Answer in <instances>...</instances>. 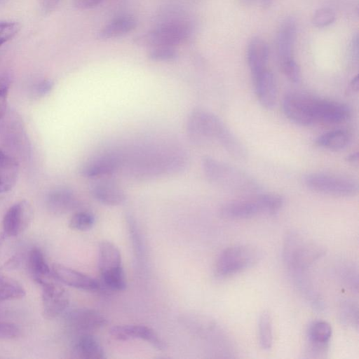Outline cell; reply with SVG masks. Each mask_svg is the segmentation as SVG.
Returning <instances> with one entry per match:
<instances>
[{"instance_id": "cell-45", "label": "cell", "mask_w": 359, "mask_h": 359, "mask_svg": "<svg viewBox=\"0 0 359 359\" xmlns=\"http://www.w3.org/2000/svg\"><path fill=\"white\" fill-rule=\"evenodd\" d=\"M272 1L273 0H262V6L263 8H266L271 5Z\"/></svg>"}, {"instance_id": "cell-14", "label": "cell", "mask_w": 359, "mask_h": 359, "mask_svg": "<svg viewBox=\"0 0 359 359\" xmlns=\"http://www.w3.org/2000/svg\"><path fill=\"white\" fill-rule=\"evenodd\" d=\"M109 334L112 338L118 341H126L133 339L144 340L159 351H163L167 347L165 342L156 332L145 325H115L110 328Z\"/></svg>"}, {"instance_id": "cell-38", "label": "cell", "mask_w": 359, "mask_h": 359, "mask_svg": "<svg viewBox=\"0 0 359 359\" xmlns=\"http://www.w3.org/2000/svg\"><path fill=\"white\" fill-rule=\"evenodd\" d=\"M20 333L19 327L13 323L0 322V339L15 338Z\"/></svg>"}, {"instance_id": "cell-33", "label": "cell", "mask_w": 359, "mask_h": 359, "mask_svg": "<svg viewBox=\"0 0 359 359\" xmlns=\"http://www.w3.org/2000/svg\"><path fill=\"white\" fill-rule=\"evenodd\" d=\"M95 222L94 215L88 211H78L70 218L69 226L76 231H87L90 229Z\"/></svg>"}, {"instance_id": "cell-29", "label": "cell", "mask_w": 359, "mask_h": 359, "mask_svg": "<svg viewBox=\"0 0 359 359\" xmlns=\"http://www.w3.org/2000/svg\"><path fill=\"white\" fill-rule=\"evenodd\" d=\"M258 338L260 347L269 350L273 344L272 320L268 311H263L258 319Z\"/></svg>"}, {"instance_id": "cell-18", "label": "cell", "mask_w": 359, "mask_h": 359, "mask_svg": "<svg viewBox=\"0 0 359 359\" xmlns=\"http://www.w3.org/2000/svg\"><path fill=\"white\" fill-rule=\"evenodd\" d=\"M219 212L223 217L231 219H248L264 215L257 196L252 199L236 200L225 203L222 205Z\"/></svg>"}, {"instance_id": "cell-40", "label": "cell", "mask_w": 359, "mask_h": 359, "mask_svg": "<svg viewBox=\"0 0 359 359\" xmlns=\"http://www.w3.org/2000/svg\"><path fill=\"white\" fill-rule=\"evenodd\" d=\"M103 0H73L74 6L80 10H87L96 7Z\"/></svg>"}, {"instance_id": "cell-19", "label": "cell", "mask_w": 359, "mask_h": 359, "mask_svg": "<svg viewBox=\"0 0 359 359\" xmlns=\"http://www.w3.org/2000/svg\"><path fill=\"white\" fill-rule=\"evenodd\" d=\"M92 196L102 204L116 206L123 204L126 196L116 183L106 179H100L90 187Z\"/></svg>"}, {"instance_id": "cell-46", "label": "cell", "mask_w": 359, "mask_h": 359, "mask_svg": "<svg viewBox=\"0 0 359 359\" xmlns=\"http://www.w3.org/2000/svg\"><path fill=\"white\" fill-rule=\"evenodd\" d=\"M1 243V242H0Z\"/></svg>"}, {"instance_id": "cell-25", "label": "cell", "mask_w": 359, "mask_h": 359, "mask_svg": "<svg viewBox=\"0 0 359 359\" xmlns=\"http://www.w3.org/2000/svg\"><path fill=\"white\" fill-rule=\"evenodd\" d=\"M137 26L135 18L129 15L118 16L107 23L98 33L101 39H111L125 35Z\"/></svg>"}, {"instance_id": "cell-23", "label": "cell", "mask_w": 359, "mask_h": 359, "mask_svg": "<svg viewBox=\"0 0 359 359\" xmlns=\"http://www.w3.org/2000/svg\"><path fill=\"white\" fill-rule=\"evenodd\" d=\"M267 43L259 37H254L250 41L247 50V61L252 77L266 68L269 59Z\"/></svg>"}, {"instance_id": "cell-11", "label": "cell", "mask_w": 359, "mask_h": 359, "mask_svg": "<svg viewBox=\"0 0 359 359\" xmlns=\"http://www.w3.org/2000/svg\"><path fill=\"white\" fill-rule=\"evenodd\" d=\"M65 325L77 334L91 333L108 323L106 317L99 311L88 308L75 309L65 316Z\"/></svg>"}, {"instance_id": "cell-36", "label": "cell", "mask_w": 359, "mask_h": 359, "mask_svg": "<svg viewBox=\"0 0 359 359\" xmlns=\"http://www.w3.org/2000/svg\"><path fill=\"white\" fill-rule=\"evenodd\" d=\"M20 25L16 22H0V46L12 39L20 31Z\"/></svg>"}, {"instance_id": "cell-4", "label": "cell", "mask_w": 359, "mask_h": 359, "mask_svg": "<svg viewBox=\"0 0 359 359\" xmlns=\"http://www.w3.org/2000/svg\"><path fill=\"white\" fill-rule=\"evenodd\" d=\"M325 252L323 247L299 231H290L283 241V259L290 273L306 271Z\"/></svg>"}, {"instance_id": "cell-7", "label": "cell", "mask_w": 359, "mask_h": 359, "mask_svg": "<svg viewBox=\"0 0 359 359\" xmlns=\"http://www.w3.org/2000/svg\"><path fill=\"white\" fill-rule=\"evenodd\" d=\"M320 97L292 92L286 94L283 100V110L292 123L308 126L318 123Z\"/></svg>"}, {"instance_id": "cell-9", "label": "cell", "mask_w": 359, "mask_h": 359, "mask_svg": "<svg viewBox=\"0 0 359 359\" xmlns=\"http://www.w3.org/2000/svg\"><path fill=\"white\" fill-rule=\"evenodd\" d=\"M189 35L187 25L181 22L161 25L134 39L135 44L144 47L175 46L184 41Z\"/></svg>"}, {"instance_id": "cell-22", "label": "cell", "mask_w": 359, "mask_h": 359, "mask_svg": "<svg viewBox=\"0 0 359 359\" xmlns=\"http://www.w3.org/2000/svg\"><path fill=\"white\" fill-rule=\"evenodd\" d=\"M73 352L82 359H104V350L98 339L91 333L77 334L72 346Z\"/></svg>"}, {"instance_id": "cell-27", "label": "cell", "mask_w": 359, "mask_h": 359, "mask_svg": "<svg viewBox=\"0 0 359 359\" xmlns=\"http://www.w3.org/2000/svg\"><path fill=\"white\" fill-rule=\"evenodd\" d=\"M28 265L34 280L38 283L52 276L50 269L43 252L37 248H34L29 251Z\"/></svg>"}, {"instance_id": "cell-31", "label": "cell", "mask_w": 359, "mask_h": 359, "mask_svg": "<svg viewBox=\"0 0 359 359\" xmlns=\"http://www.w3.org/2000/svg\"><path fill=\"white\" fill-rule=\"evenodd\" d=\"M257 197L262 205L264 215H273L278 213L284 204L283 197L278 194L259 193Z\"/></svg>"}, {"instance_id": "cell-28", "label": "cell", "mask_w": 359, "mask_h": 359, "mask_svg": "<svg viewBox=\"0 0 359 359\" xmlns=\"http://www.w3.org/2000/svg\"><path fill=\"white\" fill-rule=\"evenodd\" d=\"M25 295L22 285L13 278L0 274V302L20 299Z\"/></svg>"}, {"instance_id": "cell-15", "label": "cell", "mask_w": 359, "mask_h": 359, "mask_svg": "<svg viewBox=\"0 0 359 359\" xmlns=\"http://www.w3.org/2000/svg\"><path fill=\"white\" fill-rule=\"evenodd\" d=\"M331 325L324 320L313 322L307 330L306 354L308 358H322L327 351L332 337Z\"/></svg>"}, {"instance_id": "cell-37", "label": "cell", "mask_w": 359, "mask_h": 359, "mask_svg": "<svg viewBox=\"0 0 359 359\" xmlns=\"http://www.w3.org/2000/svg\"><path fill=\"white\" fill-rule=\"evenodd\" d=\"M9 86L10 81L8 77H0V121L6 114Z\"/></svg>"}, {"instance_id": "cell-8", "label": "cell", "mask_w": 359, "mask_h": 359, "mask_svg": "<svg viewBox=\"0 0 359 359\" xmlns=\"http://www.w3.org/2000/svg\"><path fill=\"white\" fill-rule=\"evenodd\" d=\"M311 190L335 196H352L358 191V182L350 177L328 172H311L304 177Z\"/></svg>"}, {"instance_id": "cell-41", "label": "cell", "mask_w": 359, "mask_h": 359, "mask_svg": "<svg viewBox=\"0 0 359 359\" xmlns=\"http://www.w3.org/2000/svg\"><path fill=\"white\" fill-rule=\"evenodd\" d=\"M358 45H359L358 35V34H355L353 36V37L351 40V42L350 52H351V55L352 58L354 60H355L356 62H358V53H359Z\"/></svg>"}, {"instance_id": "cell-34", "label": "cell", "mask_w": 359, "mask_h": 359, "mask_svg": "<svg viewBox=\"0 0 359 359\" xmlns=\"http://www.w3.org/2000/svg\"><path fill=\"white\" fill-rule=\"evenodd\" d=\"M177 52L175 46H157L150 48L148 57L154 61H170L175 59Z\"/></svg>"}, {"instance_id": "cell-21", "label": "cell", "mask_w": 359, "mask_h": 359, "mask_svg": "<svg viewBox=\"0 0 359 359\" xmlns=\"http://www.w3.org/2000/svg\"><path fill=\"white\" fill-rule=\"evenodd\" d=\"M48 210L55 215L66 214L78 205L74 192L67 188H56L51 190L46 198Z\"/></svg>"}, {"instance_id": "cell-2", "label": "cell", "mask_w": 359, "mask_h": 359, "mask_svg": "<svg viewBox=\"0 0 359 359\" xmlns=\"http://www.w3.org/2000/svg\"><path fill=\"white\" fill-rule=\"evenodd\" d=\"M122 167L137 179L147 180L176 172L187 164L184 151L175 146L142 148L129 155L122 154Z\"/></svg>"}, {"instance_id": "cell-3", "label": "cell", "mask_w": 359, "mask_h": 359, "mask_svg": "<svg viewBox=\"0 0 359 359\" xmlns=\"http://www.w3.org/2000/svg\"><path fill=\"white\" fill-rule=\"evenodd\" d=\"M202 169L210 183L226 191L248 195L262 190L259 182L250 174L212 157L203 158Z\"/></svg>"}, {"instance_id": "cell-10", "label": "cell", "mask_w": 359, "mask_h": 359, "mask_svg": "<svg viewBox=\"0 0 359 359\" xmlns=\"http://www.w3.org/2000/svg\"><path fill=\"white\" fill-rule=\"evenodd\" d=\"M39 284L42 289V304L45 316L52 319L63 313L69 304V297L67 290L54 280L53 276L41 280Z\"/></svg>"}, {"instance_id": "cell-32", "label": "cell", "mask_w": 359, "mask_h": 359, "mask_svg": "<svg viewBox=\"0 0 359 359\" xmlns=\"http://www.w3.org/2000/svg\"><path fill=\"white\" fill-rule=\"evenodd\" d=\"M339 319L341 323L352 328L358 327V306L351 300L343 301L339 306Z\"/></svg>"}, {"instance_id": "cell-20", "label": "cell", "mask_w": 359, "mask_h": 359, "mask_svg": "<svg viewBox=\"0 0 359 359\" xmlns=\"http://www.w3.org/2000/svg\"><path fill=\"white\" fill-rule=\"evenodd\" d=\"M252 78L260 104L266 109H273L277 100L276 84L273 73L266 69Z\"/></svg>"}, {"instance_id": "cell-6", "label": "cell", "mask_w": 359, "mask_h": 359, "mask_svg": "<svg viewBox=\"0 0 359 359\" xmlns=\"http://www.w3.org/2000/svg\"><path fill=\"white\" fill-rule=\"evenodd\" d=\"M261 252L249 245H236L223 250L217 258L215 274L226 278L237 274L257 264Z\"/></svg>"}, {"instance_id": "cell-26", "label": "cell", "mask_w": 359, "mask_h": 359, "mask_svg": "<svg viewBox=\"0 0 359 359\" xmlns=\"http://www.w3.org/2000/svg\"><path fill=\"white\" fill-rule=\"evenodd\" d=\"M350 142L351 135L347 130L341 129L327 131L316 139L318 146L331 151L342 150L348 147Z\"/></svg>"}, {"instance_id": "cell-16", "label": "cell", "mask_w": 359, "mask_h": 359, "mask_svg": "<svg viewBox=\"0 0 359 359\" xmlns=\"http://www.w3.org/2000/svg\"><path fill=\"white\" fill-rule=\"evenodd\" d=\"M52 273L57 280L76 289L95 292L103 288L100 281L62 264H53Z\"/></svg>"}, {"instance_id": "cell-12", "label": "cell", "mask_w": 359, "mask_h": 359, "mask_svg": "<svg viewBox=\"0 0 359 359\" xmlns=\"http://www.w3.org/2000/svg\"><path fill=\"white\" fill-rule=\"evenodd\" d=\"M122 167V154L117 151L104 152L90 158L81 166V174L88 178L101 179Z\"/></svg>"}, {"instance_id": "cell-1", "label": "cell", "mask_w": 359, "mask_h": 359, "mask_svg": "<svg viewBox=\"0 0 359 359\" xmlns=\"http://www.w3.org/2000/svg\"><path fill=\"white\" fill-rule=\"evenodd\" d=\"M187 131L190 140L197 145L216 142L235 158L243 160L248 156L242 142L219 117L211 111L194 109L188 116Z\"/></svg>"}, {"instance_id": "cell-17", "label": "cell", "mask_w": 359, "mask_h": 359, "mask_svg": "<svg viewBox=\"0 0 359 359\" xmlns=\"http://www.w3.org/2000/svg\"><path fill=\"white\" fill-rule=\"evenodd\" d=\"M296 36V20L288 17L281 22L276 37L277 54L280 66L294 60L293 50Z\"/></svg>"}, {"instance_id": "cell-44", "label": "cell", "mask_w": 359, "mask_h": 359, "mask_svg": "<svg viewBox=\"0 0 359 359\" xmlns=\"http://www.w3.org/2000/svg\"><path fill=\"white\" fill-rule=\"evenodd\" d=\"M351 86L353 89L358 90V76H355L351 81Z\"/></svg>"}, {"instance_id": "cell-43", "label": "cell", "mask_w": 359, "mask_h": 359, "mask_svg": "<svg viewBox=\"0 0 359 359\" xmlns=\"http://www.w3.org/2000/svg\"><path fill=\"white\" fill-rule=\"evenodd\" d=\"M346 160L348 162L351 163H355L358 162V152H355V153L350 154L348 156H347Z\"/></svg>"}, {"instance_id": "cell-39", "label": "cell", "mask_w": 359, "mask_h": 359, "mask_svg": "<svg viewBox=\"0 0 359 359\" xmlns=\"http://www.w3.org/2000/svg\"><path fill=\"white\" fill-rule=\"evenodd\" d=\"M54 83L49 79L43 80L38 83L34 88V93L38 97H43L53 89Z\"/></svg>"}, {"instance_id": "cell-24", "label": "cell", "mask_w": 359, "mask_h": 359, "mask_svg": "<svg viewBox=\"0 0 359 359\" xmlns=\"http://www.w3.org/2000/svg\"><path fill=\"white\" fill-rule=\"evenodd\" d=\"M19 172L17 160L0 150V194L11 191L16 184Z\"/></svg>"}, {"instance_id": "cell-5", "label": "cell", "mask_w": 359, "mask_h": 359, "mask_svg": "<svg viewBox=\"0 0 359 359\" xmlns=\"http://www.w3.org/2000/svg\"><path fill=\"white\" fill-rule=\"evenodd\" d=\"M97 264L103 287L118 292L126 288L121 254L114 243L109 241H102L100 243Z\"/></svg>"}, {"instance_id": "cell-30", "label": "cell", "mask_w": 359, "mask_h": 359, "mask_svg": "<svg viewBox=\"0 0 359 359\" xmlns=\"http://www.w3.org/2000/svg\"><path fill=\"white\" fill-rule=\"evenodd\" d=\"M337 273L340 280L347 287L358 292V272L354 264L348 262H342L337 266Z\"/></svg>"}, {"instance_id": "cell-13", "label": "cell", "mask_w": 359, "mask_h": 359, "mask_svg": "<svg viewBox=\"0 0 359 359\" xmlns=\"http://www.w3.org/2000/svg\"><path fill=\"white\" fill-rule=\"evenodd\" d=\"M33 217L31 204L26 200L20 201L9 208L3 218L4 234L17 236L29 225Z\"/></svg>"}, {"instance_id": "cell-42", "label": "cell", "mask_w": 359, "mask_h": 359, "mask_svg": "<svg viewBox=\"0 0 359 359\" xmlns=\"http://www.w3.org/2000/svg\"><path fill=\"white\" fill-rule=\"evenodd\" d=\"M60 0H43V6L48 10H51L53 8H54Z\"/></svg>"}, {"instance_id": "cell-35", "label": "cell", "mask_w": 359, "mask_h": 359, "mask_svg": "<svg viewBox=\"0 0 359 359\" xmlns=\"http://www.w3.org/2000/svg\"><path fill=\"white\" fill-rule=\"evenodd\" d=\"M336 19L334 11L330 8L317 9L312 18L313 25L318 28H323L332 24Z\"/></svg>"}]
</instances>
